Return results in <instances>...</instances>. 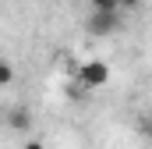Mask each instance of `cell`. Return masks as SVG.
I'll return each instance as SVG.
<instances>
[{
	"label": "cell",
	"instance_id": "cell-1",
	"mask_svg": "<svg viewBox=\"0 0 152 149\" xmlns=\"http://www.w3.org/2000/svg\"><path fill=\"white\" fill-rule=\"evenodd\" d=\"M117 25H120L117 11H92V14L85 18V32H88V36H96V39L113 36V32H117Z\"/></svg>",
	"mask_w": 152,
	"mask_h": 149
},
{
	"label": "cell",
	"instance_id": "cell-2",
	"mask_svg": "<svg viewBox=\"0 0 152 149\" xmlns=\"http://www.w3.org/2000/svg\"><path fill=\"white\" fill-rule=\"evenodd\" d=\"M78 82H81L85 89L106 85V82H110V64H106V60H85V64L78 68Z\"/></svg>",
	"mask_w": 152,
	"mask_h": 149
},
{
	"label": "cell",
	"instance_id": "cell-3",
	"mask_svg": "<svg viewBox=\"0 0 152 149\" xmlns=\"http://www.w3.org/2000/svg\"><path fill=\"white\" fill-rule=\"evenodd\" d=\"M7 124H11L14 131H28V128H32V110H28L25 103L11 107V110H7Z\"/></svg>",
	"mask_w": 152,
	"mask_h": 149
},
{
	"label": "cell",
	"instance_id": "cell-4",
	"mask_svg": "<svg viewBox=\"0 0 152 149\" xmlns=\"http://www.w3.org/2000/svg\"><path fill=\"white\" fill-rule=\"evenodd\" d=\"M11 78H14V68H11V60H4V57H0V85H11Z\"/></svg>",
	"mask_w": 152,
	"mask_h": 149
},
{
	"label": "cell",
	"instance_id": "cell-5",
	"mask_svg": "<svg viewBox=\"0 0 152 149\" xmlns=\"http://www.w3.org/2000/svg\"><path fill=\"white\" fill-rule=\"evenodd\" d=\"M88 4H92L96 11H120V7H117V0H88Z\"/></svg>",
	"mask_w": 152,
	"mask_h": 149
},
{
	"label": "cell",
	"instance_id": "cell-6",
	"mask_svg": "<svg viewBox=\"0 0 152 149\" xmlns=\"http://www.w3.org/2000/svg\"><path fill=\"white\" fill-rule=\"evenodd\" d=\"M138 131H142V135L152 142V117H142V121H138Z\"/></svg>",
	"mask_w": 152,
	"mask_h": 149
},
{
	"label": "cell",
	"instance_id": "cell-7",
	"mask_svg": "<svg viewBox=\"0 0 152 149\" xmlns=\"http://www.w3.org/2000/svg\"><path fill=\"white\" fill-rule=\"evenodd\" d=\"M117 7H142V0H117Z\"/></svg>",
	"mask_w": 152,
	"mask_h": 149
},
{
	"label": "cell",
	"instance_id": "cell-8",
	"mask_svg": "<svg viewBox=\"0 0 152 149\" xmlns=\"http://www.w3.org/2000/svg\"><path fill=\"white\" fill-rule=\"evenodd\" d=\"M25 149H42V142H36V139H28V142H25Z\"/></svg>",
	"mask_w": 152,
	"mask_h": 149
}]
</instances>
